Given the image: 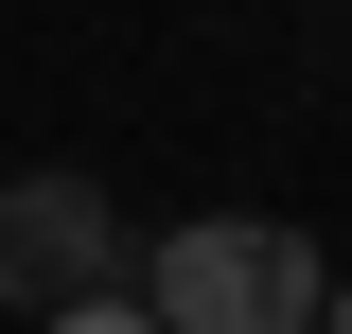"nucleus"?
<instances>
[{
  "mask_svg": "<svg viewBox=\"0 0 352 334\" xmlns=\"http://www.w3.org/2000/svg\"><path fill=\"white\" fill-rule=\"evenodd\" d=\"M317 229H282V211H194L159 264H141V317L159 334H317Z\"/></svg>",
  "mask_w": 352,
  "mask_h": 334,
  "instance_id": "f257e3e1",
  "label": "nucleus"
},
{
  "mask_svg": "<svg viewBox=\"0 0 352 334\" xmlns=\"http://www.w3.org/2000/svg\"><path fill=\"white\" fill-rule=\"evenodd\" d=\"M0 299H18V317L124 299V211H106V176H71V159L0 176Z\"/></svg>",
  "mask_w": 352,
  "mask_h": 334,
  "instance_id": "f03ea898",
  "label": "nucleus"
},
{
  "mask_svg": "<svg viewBox=\"0 0 352 334\" xmlns=\"http://www.w3.org/2000/svg\"><path fill=\"white\" fill-rule=\"evenodd\" d=\"M36 334H159L141 299H71V317H36Z\"/></svg>",
  "mask_w": 352,
  "mask_h": 334,
  "instance_id": "7ed1b4c3",
  "label": "nucleus"
},
{
  "mask_svg": "<svg viewBox=\"0 0 352 334\" xmlns=\"http://www.w3.org/2000/svg\"><path fill=\"white\" fill-rule=\"evenodd\" d=\"M317 334H352V282H335V299H317Z\"/></svg>",
  "mask_w": 352,
  "mask_h": 334,
  "instance_id": "20e7f679",
  "label": "nucleus"
}]
</instances>
